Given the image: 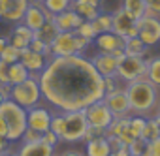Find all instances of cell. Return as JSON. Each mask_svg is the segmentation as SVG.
Wrapping results in <instances>:
<instances>
[{
  "label": "cell",
  "instance_id": "cell-18",
  "mask_svg": "<svg viewBox=\"0 0 160 156\" xmlns=\"http://www.w3.org/2000/svg\"><path fill=\"white\" fill-rule=\"evenodd\" d=\"M55 27L58 28V32H73L79 25L83 23V19L79 17L72 8H68V10H64V12H60V13H57L55 15Z\"/></svg>",
  "mask_w": 160,
  "mask_h": 156
},
{
  "label": "cell",
  "instance_id": "cell-53",
  "mask_svg": "<svg viewBox=\"0 0 160 156\" xmlns=\"http://www.w3.org/2000/svg\"><path fill=\"white\" fill-rule=\"evenodd\" d=\"M40 2H43V0H40Z\"/></svg>",
  "mask_w": 160,
  "mask_h": 156
},
{
  "label": "cell",
  "instance_id": "cell-46",
  "mask_svg": "<svg viewBox=\"0 0 160 156\" xmlns=\"http://www.w3.org/2000/svg\"><path fill=\"white\" fill-rule=\"evenodd\" d=\"M8 147H10V139H6V137H2V135H0V152L8 150Z\"/></svg>",
  "mask_w": 160,
  "mask_h": 156
},
{
  "label": "cell",
  "instance_id": "cell-32",
  "mask_svg": "<svg viewBox=\"0 0 160 156\" xmlns=\"http://www.w3.org/2000/svg\"><path fill=\"white\" fill-rule=\"evenodd\" d=\"M19 56H21V51H19L17 47H13L12 43H8V45L4 47V51L0 53V58H2L4 62H8V64L19 62Z\"/></svg>",
  "mask_w": 160,
  "mask_h": 156
},
{
  "label": "cell",
  "instance_id": "cell-9",
  "mask_svg": "<svg viewBox=\"0 0 160 156\" xmlns=\"http://www.w3.org/2000/svg\"><path fill=\"white\" fill-rule=\"evenodd\" d=\"M104 102H106V105L109 107V111L113 113L115 119H119V117H128V115L132 113L130 102H128V94H126V89H124V87H119V89H115L113 92H108V94L104 96Z\"/></svg>",
  "mask_w": 160,
  "mask_h": 156
},
{
  "label": "cell",
  "instance_id": "cell-44",
  "mask_svg": "<svg viewBox=\"0 0 160 156\" xmlns=\"http://www.w3.org/2000/svg\"><path fill=\"white\" fill-rule=\"evenodd\" d=\"M0 135L8 139V126H6V120L2 119V115H0Z\"/></svg>",
  "mask_w": 160,
  "mask_h": 156
},
{
  "label": "cell",
  "instance_id": "cell-8",
  "mask_svg": "<svg viewBox=\"0 0 160 156\" xmlns=\"http://www.w3.org/2000/svg\"><path fill=\"white\" fill-rule=\"evenodd\" d=\"M139 27V34L138 38L147 45L152 47L160 41V17H151V15H143L141 19L136 21Z\"/></svg>",
  "mask_w": 160,
  "mask_h": 156
},
{
  "label": "cell",
  "instance_id": "cell-49",
  "mask_svg": "<svg viewBox=\"0 0 160 156\" xmlns=\"http://www.w3.org/2000/svg\"><path fill=\"white\" fill-rule=\"evenodd\" d=\"M0 156H15V154H12L10 150H4V152H0Z\"/></svg>",
  "mask_w": 160,
  "mask_h": 156
},
{
  "label": "cell",
  "instance_id": "cell-30",
  "mask_svg": "<svg viewBox=\"0 0 160 156\" xmlns=\"http://www.w3.org/2000/svg\"><path fill=\"white\" fill-rule=\"evenodd\" d=\"M73 32L79 34V36H83V38H87L89 41H94V38L98 36V30H96V27L92 25V21H83Z\"/></svg>",
  "mask_w": 160,
  "mask_h": 156
},
{
  "label": "cell",
  "instance_id": "cell-19",
  "mask_svg": "<svg viewBox=\"0 0 160 156\" xmlns=\"http://www.w3.org/2000/svg\"><path fill=\"white\" fill-rule=\"evenodd\" d=\"M32 38H34V30H30L28 27H25L23 23H17V27L12 30V34H10V43L13 45V47H17L19 51H23V49H27L28 45H30V41H32Z\"/></svg>",
  "mask_w": 160,
  "mask_h": 156
},
{
  "label": "cell",
  "instance_id": "cell-20",
  "mask_svg": "<svg viewBox=\"0 0 160 156\" xmlns=\"http://www.w3.org/2000/svg\"><path fill=\"white\" fill-rule=\"evenodd\" d=\"M111 17H113V28H111V32H115L121 38H126L128 36V30L136 25V21L122 8H119L115 13H111Z\"/></svg>",
  "mask_w": 160,
  "mask_h": 156
},
{
  "label": "cell",
  "instance_id": "cell-40",
  "mask_svg": "<svg viewBox=\"0 0 160 156\" xmlns=\"http://www.w3.org/2000/svg\"><path fill=\"white\" fill-rule=\"evenodd\" d=\"M89 45H91V41H89L87 38L75 34V47H77V53H79V55H83V53L87 51V47H89Z\"/></svg>",
  "mask_w": 160,
  "mask_h": 156
},
{
  "label": "cell",
  "instance_id": "cell-3",
  "mask_svg": "<svg viewBox=\"0 0 160 156\" xmlns=\"http://www.w3.org/2000/svg\"><path fill=\"white\" fill-rule=\"evenodd\" d=\"M87 126H89V122H87L83 109H79V111H57V113H53V119H51V130L64 143L83 141Z\"/></svg>",
  "mask_w": 160,
  "mask_h": 156
},
{
  "label": "cell",
  "instance_id": "cell-23",
  "mask_svg": "<svg viewBox=\"0 0 160 156\" xmlns=\"http://www.w3.org/2000/svg\"><path fill=\"white\" fill-rule=\"evenodd\" d=\"M121 8L134 19V21H138V19H141L143 15H145V12H147V4H145V0H122V4H121Z\"/></svg>",
  "mask_w": 160,
  "mask_h": 156
},
{
  "label": "cell",
  "instance_id": "cell-29",
  "mask_svg": "<svg viewBox=\"0 0 160 156\" xmlns=\"http://www.w3.org/2000/svg\"><path fill=\"white\" fill-rule=\"evenodd\" d=\"M92 25L96 27V30H98V34H102V32H111V28H113V17H111V13H98L94 19H92Z\"/></svg>",
  "mask_w": 160,
  "mask_h": 156
},
{
  "label": "cell",
  "instance_id": "cell-21",
  "mask_svg": "<svg viewBox=\"0 0 160 156\" xmlns=\"http://www.w3.org/2000/svg\"><path fill=\"white\" fill-rule=\"evenodd\" d=\"M85 154L87 156H109L111 154V147L108 143V135L106 137L92 139V141H87Z\"/></svg>",
  "mask_w": 160,
  "mask_h": 156
},
{
  "label": "cell",
  "instance_id": "cell-38",
  "mask_svg": "<svg viewBox=\"0 0 160 156\" xmlns=\"http://www.w3.org/2000/svg\"><path fill=\"white\" fill-rule=\"evenodd\" d=\"M42 141H43V143H47V145H51V147H57V145L60 143L58 135H57L51 128H49L47 132H43V134H42Z\"/></svg>",
  "mask_w": 160,
  "mask_h": 156
},
{
  "label": "cell",
  "instance_id": "cell-12",
  "mask_svg": "<svg viewBox=\"0 0 160 156\" xmlns=\"http://www.w3.org/2000/svg\"><path fill=\"white\" fill-rule=\"evenodd\" d=\"M30 0H2V19L6 23H21Z\"/></svg>",
  "mask_w": 160,
  "mask_h": 156
},
{
  "label": "cell",
  "instance_id": "cell-39",
  "mask_svg": "<svg viewBox=\"0 0 160 156\" xmlns=\"http://www.w3.org/2000/svg\"><path fill=\"white\" fill-rule=\"evenodd\" d=\"M40 139H42V134L36 132V130H32V128H27L25 134H23V137H21L23 143H32V141H40Z\"/></svg>",
  "mask_w": 160,
  "mask_h": 156
},
{
  "label": "cell",
  "instance_id": "cell-33",
  "mask_svg": "<svg viewBox=\"0 0 160 156\" xmlns=\"http://www.w3.org/2000/svg\"><path fill=\"white\" fill-rule=\"evenodd\" d=\"M145 120L141 115H136V117H130V122H128V128L132 132L134 137H141V132H143V126H145Z\"/></svg>",
  "mask_w": 160,
  "mask_h": 156
},
{
  "label": "cell",
  "instance_id": "cell-10",
  "mask_svg": "<svg viewBox=\"0 0 160 156\" xmlns=\"http://www.w3.org/2000/svg\"><path fill=\"white\" fill-rule=\"evenodd\" d=\"M79 55L75 47V32H58L51 41V56H70Z\"/></svg>",
  "mask_w": 160,
  "mask_h": 156
},
{
  "label": "cell",
  "instance_id": "cell-5",
  "mask_svg": "<svg viewBox=\"0 0 160 156\" xmlns=\"http://www.w3.org/2000/svg\"><path fill=\"white\" fill-rule=\"evenodd\" d=\"M42 89H40V81H38V75L30 73L28 79H25L23 83L12 85V92H10V100H13L17 105L25 107L27 111L40 105L42 102Z\"/></svg>",
  "mask_w": 160,
  "mask_h": 156
},
{
  "label": "cell",
  "instance_id": "cell-48",
  "mask_svg": "<svg viewBox=\"0 0 160 156\" xmlns=\"http://www.w3.org/2000/svg\"><path fill=\"white\" fill-rule=\"evenodd\" d=\"M8 43H10V40H8L6 36H0V53H2V51H4V47H6Z\"/></svg>",
  "mask_w": 160,
  "mask_h": 156
},
{
  "label": "cell",
  "instance_id": "cell-31",
  "mask_svg": "<svg viewBox=\"0 0 160 156\" xmlns=\"http://www.w3.org/2000/svg\"><path fill=\"white\" fill-rule=\"evenodd\" d=\"M70 4H72V0H43V8L53 12L55 15L64 12V10H68Z\"/></svg>",
  "mask_w": 160,
  "mask_h": 156
},
{
  "label": "cell",
  "instance_id": "cell-42",
  "mask_svg": "<svg viewBox=\"0 0 160 156\" xmlns=\"http://www.w3.org/2000/svg\"><path fill=\"white\" fill-rule=\"evenodd\" d=\"M149 156H160V137L149 143Z\"/></svg>",
  "mask_w": 160,
  "mask_h": 156
},
{
  "label": "cell",
  "instance_id": "cell-11",
  "mask_svg": "<svg viewBox=\"0 0 160 156\" xmlns=\"http://www.w3.org/2000/svg\"><path fill=\"white\" fill-rule=\"evenodd\" d=\"M51 119H53V113L43 105H36V107L28 109V115H27L28 128H32L40 134H43L51 128Z\"/></svg>",
  "mask_w": 160,
  "mask_h": 156
},
{
  "label": "cell",
  "instance_id": "cell-1",
  "mask_svg": "<svg viewBox=\"0 0 160 156\" xmlns=\"http://www.w3.org/2000/svg\"><path fill=\"white\" fill-rule=\"evenodd\" d=\"M42 96L58 111H79L106 96L104 77L83 55L49 56L38 75Z\"/></svg>",
  "mask_w": 160,
  "mask_h": 156
},
{
  "label": "cell",
  "instance_id": "cell-7",
  "mask_svg": "<svg viewBox=\"0 0 160 156\" xmlns=\"http://www.w3.org/2000/svg\"><path fill=\"white\" fill-rule=\"evenodd\" d=\"M85 111V117H87V122H89V126H96V128H106L108 130V126L113 122V113L109 111V107L106 105V102H104V98L102 100H98V102H94V104H91L89 107H85L83 109Z\"/></svg>",
  "mask_w": 160,
  "mask_h": 156
},
{
  "label": "cell",
  "instance_id": "cell-37",
  "mask_svg": "<svg viewBox=\"0 0 160 156\" xmlns=\"http://www.w3.org/2000/svg\"><path fill=\"white\" fill-rule=\"evenodd\" d=\"M145 4H147V12H145V15L160 17V0H145Z\"/></svg>",
  "mask_w": 160,
  "mask_h": 156
},
{
  "label": "cell",
  "instance_id": "cell-22",
  "mask_svg": "<svg viewBox=\"0 0 160 156\" xmlns=\"http://www.w3.org/2000/svg\"><path fill=\"white\" fill-rule=\"evenodd\" d=\"M160 137V117L152 115L145 120V126H143V132H141V139L151 143L154 139Z\"/></svg>",
  "mask_w": 160,
  "mask_h": 156
},
{
  "label": "cell",
  "instance_id": "cell-24",
  "mask_svg": "<svg viewBox=\"0 0 160 156\" xmlns=\"http://www.w3.org/2000/svg\"><path fill=\"white\" fill-rule=\"evenodd\" d=\"M70 8L81 17L83 21H92L98 13H100V8H94L91 4H85V2H79V0H72Z\"/></svg>",
  "mask_w": 160,
  "mask_h": 156
},
{
  "label": "cell",
  "instance_id": "cell-25",
  "mask_svg": "<svg viewBox=\"0 0 160 156\" xmlns=\"http://www.w3.org/2000/svg\"><path fill=\"white\" fill-rule=\"evenodd\" d=\"M57 34H58V28L55 27V23H53V21H45L43 27H40V28L34 32V38L40 40V41H43V43H47V45H51V41L55 40Z\"/></svg>",
  "mask_w": 160,
  "mask_h": 156
},
{
  "label": "cell",
  "instance_id": "cell-35",
  "mask_svg": "<svg viewBox=\"0 0 160 156\" xmlns=\"http://www.w3.org/2000/svg\"><path fill=\"white\" fill-rule=\"evenodd\" d=\"M28 49H32V51H36V53H42V55H45V56H51V45H47V43H43V41H40V40H36V38H32Z\"/></svg>",
  "mask_w": 160,
  "mask_h": 156
},
{
  "label": "cell",
  "instance_id": "cell-47",
  "mask_svg": "<svg viewBox=\"0 0 160 156\" xmlns=\"http://www.w3.org/2000/svg\"><path fill=\"white\" fill-rule=\"evenodd\" d=\"M79 2L91 4V6H94V8H100V6H102V0H79Z\"/></svg>",
  "mask_w": 160,
  "mask_h": 156
},
{
  "label": "cell",
  "instance_id": "cell-50",
  "mask_svg": "<svg viewBox=\"0 0 160 156\" xmlns=\"http://www.w3.org/2000/svg\"><path fill=\"white\" fill-rule=\"evenodd\" d=\"M6 100H8V98H6V96H4V94H2V92H0V105H2V104H4V102H6Z\"/></svg>",
  "mask_w": 160,
  "mask_h": 156
},
{
  "label": "cell",
  "instance_id": "cell-34",
  "mask_svg": "<svg viewBox=\"0 0 160 156\" xmlns=\"http://www.w3.org/2000/svg\"><path fill=\"white\" fill-rule=\"evenodd\" d=\"M106 135H108V130H106V128L87 126V132H85V137H83V141H92V139H98V137H106Z\"/></svg>",
  "mask_w": 160,
  "mask_h": 156
},
{
  "label": "cell",
  "instance_id": "cell-41",
  "mask_svg": "<svg viewBox=\"0 0 160 156\" xmlns=\"http://www.w3.org/2000/svg\"><path fill=\"white\" fill-rule=\"evenodd\" d=\"M8 71H10V64H8V62H4L2 58H0V85H4V83H10Z\"/></svg>",
  "mask_w": 160,
  "mask_h": 156
},
{
  "label": "cell",
  "instance_id": "cell-52",
  "mask_svg": "<svg viewBox=\"0 0 160 156\" xmlns=\"http://www.w3.org/2000/svg\"><path fill=\"white\" fill-rule=\"evenodd\" d=\"M0 19H2V0H0Z\"/></svg>",
  "mask_w": 160,
  "mask_h": 156
},
{
  "label": "cell",
  "instance_id": "cell-51",
  "mask_svg": "<svg viewBox=\"0 0 160 156\" xmlns=\"http://www.w3.org/2000/svg\"><path fill=\"white\" fill-rule=\"evenodd\" d=\"M156 117H160V100H158V105H156V111H154Z\"/></svg>",
  "mask_w": 160,
  "mask_h": 156
},
{
  "label": "cell",
  "instance_id": "cell-45",
  "mask_svg": "<svg viewBox=\"0 0 160 156\" xmlns=\"http://www.w3.org/2000/svg\"><path fill=\"white\" fill-rule=\"evenodd\" d=\"M60 156H87V154H83V152H79V150H75V149H68V150L60 152Z\"/></svg>",
  "mask_w": 160,
  "mask_h": 156
},
{
  "label": "cell",
  "instance_id": "cell-14",
  "mask_svg": "<svg viewBox=\"0 0 160 156\" xmlns=\"http://www.w3.org/2000/svg\"><path fill=\"white\" fill-rule=\"evenodd\" d=\"M47 60H49V56H45V55H42V53H36V51H32V49H28V47L23 49V51H21V56H19V62H21L30 73H34V75H40V73L43 71Z\"/></svg>",
  "mask_w": 160,
  "mask_h": 156
},
{
  "label": "cell",
  "instance_id": "cell-26",
  "mask_svg": "<svg viewBox=\"0 0 160 156\" xmlns=\"http://www.w3.org/2000/svg\"><path fill=\"white\" fill-rule=\"evenodd\" d=\"M8 77H10V85H17V83H23L25 79H28V77H30V71H28L21 62H13V64H10Z\"/></svg>",
  "mask_w": 160,
  "mask_h": 156
},
{
  "label": "cell",
  "instance_id": "cell-27",
  "mask_svg": "<svg viewBox=\"0 0 160 156\" xmlns=\"http://www.w3.org/2000/svg\"><path fill=\"white\" fill-rule=\"evenodd\" d=\"M147 45L136 36V38H124V53L126 55H138V56H145L147 55Z\"/></svg>",
  "mask_w": 160,
  "mask_h": 156
},
{
  "label": "cell",
  "instance_id": "cell-6",
  "mask_svg": "<svg viewBox=\"0 0 160 156\" xmlns=\"http://www.w3.org/2000/svg\"><path fill=\"white\" fill-rule=\"evenodd\" d=\"M117 77L124 83L143 79V77H147V60L138 55H124L119 60Z\"/></svg>",
  "mask_w": 160,
  "mask_h": 156
},
{
  "label": "cell",
  "instance_id": "cell-16",
  "mask_svg": "<svg viewBox=\"0 0 160 156\" xmlns=\"http://www.w3.org/2000/svg\"><path fill=\"white\" fill-rule=\"evenodd\" d=\"M25 27H28L30 30H38L40 27H43L45 23V13H43V2H40V0H30V6L28 10L25 12V17L21 21Z\"/></svg>",
  "mask_w": 160,
  "mask_h": 156
},
{
  "label": "cell",
  "instance_id": "cell-43",
  "mask_svg": "<svg viewBox=\"0 0 160 156\" xmlns=\"http://www.w3.org/2000/svg\"><path fill=\"white\" fill-rule=\"evenodd\" d=\"M109 156H130V149L124 145V147H121L119 150H115V152H111Z\"/></svg>",
  "mask_w": 160,
  "mask_h": 156
},
{
  "label": "cell",
  "instance_id": "cell-15",
  "mask_svg": "<svg viewBox=\"0 0 160 156\" xmlns=\"http://www.w3.org/2000/svg\"><path fill=\"white\" fill-rule=\"evenodd\" d=\"M94 45H96V51H102V53H115V51H124V38L117 36L115 32H102L94 38Z\"/></svg>",
  "mask_w": 160,
  "mask_h": 156
},
{
  "label": "cell",
  "instance_id": "cell-36",
  "mask_svg": "<svg viewBox=\"0 0 160 156\" xmlns=\"http://www.w3.org/2000/svg\"><path fill=\"white\" fill-rule=\"evenodd\" d=\"M121 79L117 75H109V77H104V90H106V94L108 92H113L115 89H119L121 87V83H119Z\"/></svg>",
  "mask_w": 160,
  "mask_h": 156
},
{
  "label": "cell",
  "instance_id": "cell-13",
  "mask_svg": "<svg viewBox=\"0 0 160 156\" xmlns=\"http://www.w3.org/2000/svg\"><path fill=\"white\" fill-rule=\"evenodd\" d=\"M91 62H92V66L96 68V71H98L102 77L117 75L119 58H117V56H113L111 53H102V51H96V53L91 56Z\"/></svg>",
  "mask_w": 160,
  "mask_h": 156
},
{
  "label": "cell",
  "instance_id": "cell-17",
  "mask_svg": "<svg viewBox=\"0 0 160 156\" xmlns=\"http://www.w3.org/2000/svg\"><path fill=\"white\" fill-rule=\"evenodd\" d=\"M15 156H55V147L40 141L32 143H21V147L15 150Z\"/></svg>",
  "mask_w": 160,
  "mask_h": 156
},
{
  "label": "cell",
  "instance_id": "cell-4",
  "mask_svg": "<svg viewBox=\"0 0 160 156\" xmlns=\"http://www.w3.org/2000/svg\"><path fill=\"white\" fill-rule=\"evenodd\" d=\"M0 115H2V119L6 120V126H8V139L10 141H21L25 130L28 128V122H27L28 111L8 98L0 105Z\"/></svg>",
  "mask_w": 160,
  "mask_h": 156
},
{
  "label": "cell",
  "instance_id": "cell-2",
  "mask_svg": "<svg viewBox=\"0 0 160 156\" xmlns=\"http://www.w3.org/2000/svg\"><path fill=\"white\" fill-rule=\"evenodd\" d=\"M124 89H126L130 109H132L134 115L145 117V115H151V113L156 111V105H158V100H160V87L151 83L147 77L126 83Z\"/></svg>",
  "mask_w": 160,
  "mask_h": 156
},
{
  "label": "cell",
  "instance_id": "cell-28",
  "mask_svg": "<svg viewBox=\"0 0 160 156\" xmlns=\"http://www.w3.org/2000/svg\"><path fill=\"white\" fill-rule=\"evenodd\" d=\"M147 79L160 87V56L147 58Z\"/></svg>",
  "mask_w": 160,
  "mask_h": 156
}]
</instances>
